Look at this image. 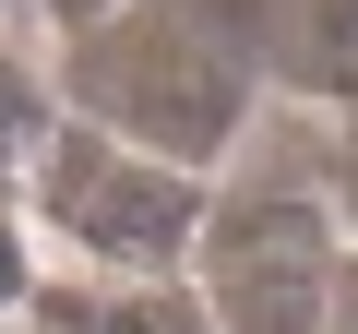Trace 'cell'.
<instances>
[{
  "label": "cell",
  "instance_id": "7a4b0ae2",
  "mask_svg": "<svg viewBox=\"0 0 358 334\" xmlns=\"http://www.w3.org/2000/svg\"><path fill=\"white\" fill-rule=\"evenodd\" d=\"M36 167V227L108 275H167L192 263L203 239V180L192 167H155L143 143H108L84 119H48V143L24 155Z\"/></svg>",
  "mask_w": 358,
  "mask_h": 334
},
{
  "label": "cell",
  "instance_id": "6da1fadb",
  "mask_svg": "<svg viewBox=\"0 0 358 334\" xmlns=\"http://www.w3.org/2000/svg\"><path fill=\"white\" fill-rule=\"evenodd\" d=\"M251 96H263L251 0H120L108 24L72 36V119L192 180L239 143Z\"/></svg>",
  "mask_w": 358,
  "mask_h": 334
},
{
  "label": "cell",
  "instance_id": "5b68a950",
  "mask_svg": "<svg viewBox=\"0 0 358 334\" xmlns=\"http://www.w3.org/2000/svg\"><path fill=\"white\" fill-rule=\"evenodd\" d=\"M36 143H48V119H36V84L0 60V167H13V155H36Z\"/></svg>",
  "mask_w": 358,
  "mask_h": 334
},
{
  "label": "cell",
  "instance_id": "52a82bcc",
  "mask_svg": "<svg viewBox=\"0 0 358 334\" xmlns=\"http://www.w3.org/2000/svg\"><path fill=\"white\" fill-rule=\"evenodd\" d=\"M13 298H24V227L0 215V310H13Z\"/></svg>",
  "mask_w": 358,
  "mask_h": 334
},
{
  "label": "cell",
  "instance_id": "3957f363",
  "mask_svg": "<svg viewBox=\"0 0 358 334\" xmlns=\"http://www.w3.org/2000/svg\"><path fill=\"white\" fill-rule=\"evenodd\" d=\"M334 263L346 251H334V203L322 191H287V180H239L227 203L203 191L192 275H203L215 334H322Z\"/></svg>",
  "mask_w": 358,
  "mask_h": 334
},
{
  "label": "cell",
  "instance_id": "9c48e42d",
  "mask_svg": "<svg viewBox=\"0 0 358 334\" xmlns=\"http://www.w3.org/2000/svg\"><path fill=\"white\" fill-rule=\"evenodd\" d=\"M108 13H120V0H48V24H60V36H84V24H108Z\"/></svg>",
  "mask_w": 358,
  "mask_h": 334
},
{
  "label": "cell",
  "instance_id": "ba28073f",
  "mask_svg": "<svg viewBox=\"0 0 358 334\" xmlns=\"http://www.w3.org/2000/svg\"><path fill=\"white\" fill-rule=\"evenodd\" d=\"M322 334H358V263H334V310H322Z\"/></svg>",
  "mask_w": 358,
  "mask_h": 334
},
{
  "label": "cell",
  "instance_id": "277c9868",
  "mask_svg": "<svg viewBox=\"0 0 358 334\" xmlns=\"http://www.w3.org/2000/svg\"><path fill=\"white\" fill-rule=\"evenodd\" d=\"M251 48L287 96L358 108V0H251Z\"/></svg>",
  "mask_w": 358,
  "mask_h": 334
},
{
  "label": "cell",
  "instance_id": "8992f818",
  "mask_svg": "<svg viewBox=\"0 0 358 334\" xmlns=\"http://www.w3.org/2000/svg\"><path fill=\"white\" fill-rule=\"evenodd\" d=\"M322 203H334V239H358V143L322 167Z\"/></svg>",
  "mask_w": 358,
  "mask_h": 334
}]
</instances>
